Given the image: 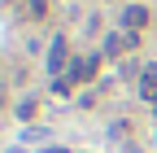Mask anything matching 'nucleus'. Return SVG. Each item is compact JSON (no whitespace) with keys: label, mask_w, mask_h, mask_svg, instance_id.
Masks as SVG:
<instances>
[{"label":"nucleus","mask_w":157,"mask_h":153,"mask_svg":"<svg viewBox=\"0 0 157 153\" xmlns=\"http://www.w3.org/2000/svg\"><path fill=\"white\" fill-rule=\"evenodd\" d=\"M148 26V9L144 5H127L122 9V31H144Z\"/></svg>","instance_id":"1"},{"label":"nucleus","mask_w":157,"mask_h":153,"mask_svg":"<svg viewBox=\"0 0 157 153\" xmlns=\"http://www.w3.org/2000/svg\"><path fill=\"white\" fill-rule=\"evenodd\" d=\"M96 70H101V57H96V53H92V57H78V61L70 66V79H74V83H83V79H92Z\"/></svg>","instance_id":"2"},{"label":"nucleus","mask_w":157,"mask_h":153,"mask_svg":"<svg viewBox=\"0 0 157 153\" xmlns=\"http://www.w3.org/2000/svg\"><path fill=\"white\" fill-rule=\"evenodd\" d=\"M140 96H144V101H157V66H144V74H140Z\"/></svg>","instance_id":"3"},{"label":"nucleus","mask_w":157,"mask_h":153,"mask_svg":"<svg viewBox=\"0 0 157 153\" xmlns=\"http://www.w3.org/2000/svg\"><path fill=\"white\" fill-rule=\"evenodd\" d=\"M48 70H52V79H57V70H66V40H52V48H48Z\"/></svg>","instance_id":"4"},{"label":"nucleus","mask_w":157,"mask_h":153,"mask_svg":"<svg viewBox=\"0 0 157 153\" xmlns=\"http://www.w3.org/2000/svg\"><path fill=\"white\" fill-rule=\"evenodd\" d=\"M26 9H31V18H44V13H48V5H44V0H31Z\"/></svg>","instance_id":"5"},{"label":"nucleus","mask_w":157,"mask_h":153,"mask_svg":"<svg viewBox=\"0 0 157 153\" xmlns=\"http://www.w3.org/2000/svg\"><path fill=\"white\" fill-rule=\"evenodd\" d=\"M44 153H66V149H44Z\"/></svg>","instance_id":"6"},{"label":"nucleus","mask_w":157,"mask_h":153,"mask_svg":"<svg viewBox=\"0 0 157 153\" xmlns=\"http://www.w3.org/2000/svg\"><path fill=\"white\" fill-rule=\"evenodd\" d=\"M153 105H157V101H153Z\"/></svg>","instance_id":"7"}]
</instances>
